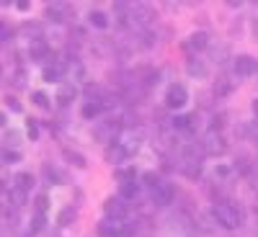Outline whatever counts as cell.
<instances>
[{
    "label": "cell",
    "instance_id": "6da1fadb",
    "mask_svg": "<svg viewBox=\"0 0 258 237\" xmlns=\"http://www.w3.org/2000/svg\"><path fill=\"white\" fill-rule=\"evenodd\" d=\"M212 217H214V222H217L220 227H225V229H235V227L243 224V211L230 206V204H214Z\"/></svg>",
    "mask_w": 258,
    "mask_h": 237
},
{
    "label": "cell",
    "instance_id": "7a4b0ae2",
    "mask_svg": "<svg viewBox=\"0 0 258 237\" xmlns=\"http://www.w3.org/2000/svg\"><path fill=\"white\" fill-rule=\"evenodd\" d=\"M202 152L209 155V157H217V155H225L227 152V144L220 137V132H207V137L202 139Z\"/></svg>",
    "mask_w": 258,
    "mask_h": 237
},
{
    "label": "cell",
    "instance_id": "3957f363",
    "mask_svg": "<svg viewBox=\"0 0 258 237\" xmlns=\"http://www.w3.org/2000/svg\"><path fill=\"white\" fill-rule=\"evenodd\" d=\"M186 103H188L186 88H183L181 83H173L168 88V93H165V106H168V109H173V111H178V109H183Z\"/></svg>",
    "mask_w": 258,
    "mask_h": 237
},
{
    "label": "cell",
    "instance_id": "277c9868",
    "mask_svg": "<svg viewBox=\"0 0 258 237\" xmlns=\"http://www.w3.org/2000/svg\"><path fill=\"white\" fill-rule=\"evenodd\" d=\"M232 67H235V75L253 77V75H258V59L250 57V54H238L235 62H232Z\"/></svg>",
    "mask_w": 258,
    "mask_h": 237
},
{
    "label": "cell",
    "instance_id": "5b68a950",
    "mask_svg": "<svg viewBox=\"0 0 258 237\" xmlns=\"http://www.w3.org/2000/svg\"><path fill=\"white\" fill-rule=\"evenodd\" d=\"M103 214H106V219H124V217H126V204H124V199H121V196L106 199Z\"/></svg>",
    "mask_w": 258,
    "mask_h": 237
},
{
    "label": "cell",
    "instance_id": "8992f818",
    "mask_svg": "<svg viewBox=\"0 0 258 237\" xmlns=\"http://www.w3.org/2000/svg\"><path fill=\"white\" fill-rule=\"evenodd\" d=\"M173 196H176V188L170 183H158L153 188V204L155 206H168L170 201H173Z\"/></svg>",
    "mask_w": 258,
    "mask_h": 237
},
{
    "label": "cell",
    "instance_id": "52a82bcc",
    "mask_svg": "<svg viewBox=\"0 0 258 237\" xmlns=\"http://www.w3.org/2000/svg\"><path fill=\"white\" fill-rule=\"evenodd\" d=\"M29 57H31L34 62H44V59H49L52 52H49V47H47V41H44V39L31 41V44H29Z\"/></svg>",
    "mask_w": 258,
    "mask_h": 237
},
{
    "label": "cell",
    "instance_id": "ba28073f",
    "mask_svg": "<svg viewBox=\"0 0 258 237\" xmlns=\"http://www.w3.org/2000/svg\"><path fill=\"white\" fill-rule=\"evenodd\" d=\"M124 227L126 224H121V219H103L98 224V234H103V237H119L124 232Z\"/></svg>",
    "mask_w": 258,
    "mask_h": 237
},
{
    "label": "cell",
    "instance_id": "9c48e42d",
    "mask_svg": "<svg viewBox=\"0 0 258 237\" xmlns=\"http://www.w3.org/2000/svg\"><path fill=\"white\" fill-rule=\"evenodd\" d=\"M93 139L114 144V124H96L93 126Z\"/></svg>",
    "mask_w": 258,
    "mask_h": 237
},
{
    "label": "cell",
    "instance_id": "30bf717a",
    "mask_svg": "<svg viewBox=\"0 0 258 237\" xmlns=\"http://www.w3.org/2000/svg\"><path fill=\"white\" fill-rule=\"evenodd\" d=\"M186 72H188L191 77H207V75H209V67H207L202 59L191 57V59H186Z\"/></svg>",
    "mask_w": 258,
    "mask_h": 237
},
{
    "label": "cell",
    "instance_id": "8fae6325",
    "mask_svg": "<svg viewBox=\"0 0 258 237\" xmlns=\"http://www.w3.org/2000/svg\"><path fill=\"white\" fill-rule=\"evenodd\" d=\"M126 155H129V152L124 149V144H121V142H114V144H109V147H106V160H109L111 165L121 163Z\"/></svg>",
    "mask_w": 258,
    "mask_h": 237
},
{
    "label": "cell",
    "instance_id": "7c38bea8",
    "mask_svg": "<svg viewBox=\"0 0 258 237\" xmlns=\"http://www.w3.org/2000/svg\"><path fill=\"white\" fill-rule=\"evenodd\" d=\"M8 201L13 204V209H21V206L29 201V191L18 188V186H11V188H8Z\"/></svg>",
    "mask_w": 258,
    "mask_h": 237
},
{
    "label": "cell",
    "instance_id": "4fadbf2b",
    "mask_svg": "<svg viewBox=\"0 0 258 237\" xmlns=\"http://www.w3.org/2000/svg\"><path fill=\"white\" fill-rule=\"evenodd\" d=\"M207 47H209V34H207V31H194V34L188 36V49L202 52V49H207Z\"/></svg>",
    "mask_w": 258,
    "mask_h": 237
},
{
    "label": "cell",
    "instance_id": "5bb4252c",
    "mask_svg": "<svg viewBox=\"0 0 258 237\" xmlns=\"http://www.w3.org/2000/svg\"><path fill=\"white\" fill-rule=\"evenodd\" d=\"M129 11H132V16L140 21V24H150V21H153L155 18V13H153V8H150V6H132V8H129Z\"/></svg>",
    "mask_w": 258,
    "mask_h": 237
},
{
    "label": "cell",
    "instance_id": "9a60e30c",
    "mask_svg": "<svg viewBox=\"0 0 258 237\" xmlns=\"http://www.w3.org/2000/svg\"><path fill=\"white\" fill-rule=\"evenodd\" d=\"M75 96H78V91H75V85H70V83H64L62 88L57 91V103H59V106H68V103H70V101H73Z\"/></svg>",
    "mask_w": 258,
    "mask_h": 237
},
{
    "label": "cell",
    "instance_id": "2e32d148",
    "mask_svg": "<svg viewBox=\"0 0 258 237\" xmlns=\"http://www.w3.org/2000/svg\"><path fill=\"white\" fill-rule=\"evenodd\" d=\"M47 18L52 21V24H62L64 18H68V8L54 3V6H47Z\"/></svg>",
    "mask_w": 258,
    "mask_h": 237
},
{
    "label": "cell",
    "instance_id": "e0dca14e",
    "mask_svg": "<svg viewBox=\"0 0 258 237\" xmlns=\"http://www.w3.org/2000/svg\"><path fill=\"white\" fill-rule=\"evenodd\" d=\"M75 219H78V209L64 206V209L59 211V217H57V224H59V227H70Z\"/></svg>",
    "mask_w": 258,
    "mask_h": 237
},
{
    "label": "cell",
    "instance_id": "ac0fdd59",
    "mask_svg": "<svg viewBox=\"0 0 258 237\" xmlns=\"http://www.w3.org/2000/svg\"><path fill=\"white\" fill-rule=\"evenodd\" d=\"M88 21H91V26H96V29H109V16H106L103 11H91L88 13Z\"/></svg>",
    "mask_w": 258,
    "mask_h": 237
},
{
    "label": "cell",
    "instance_id": "d6986e66",
    "mask_svg": "<svg viewBox=\"0 0 258 237\" xmlns=\"http://www.w3.org/2000/svg\"><path fill=\"white\" fill-rule=\"evenodd\" d=\"M119 193H121V199H135L137 193H140V183H135V181H121Z\"/></svg>",
    "mask_w": 258,
    "mask_h": 237
},
{
    "label": "cell",
    "instance_id": "ffe728a7",
    "mask_svg": "<svg viewBox=\"0 0 258 237\" xmlns=\"http://www.w3.org/2000/svg\"><path fill=\"white\" fill-rule=\"evenodd\" d=\"M101 111H103V101H88L83 106V116L85 119H96Z\"/></svg>",
    "mask_w": 258,
    "mask_h": 237
},
{
    "label": "cell",
    "instance_id": "44dd1931",
    "mask_svg": "<svg viewBox=\"0 0 258 237\" xmlns=\"http://www.w3.org/2000/svg\"><path fill=\"white\" fill-rule=\"evenodd\" d=\"M181 170H183L188 178H199V176H202V163H199V160H183Z\"/></svg>",
    "mask_w": 258,
    "mask_h": 237
},
{
    "label": "cell",
    "instance_id": "7402d4cb",
    "mask_svg": "<svg viewBox=\"0 0 258 237\" xmlns=\"http://www.w3.org/2000/svg\"><path fill=\"white\" fill-rule=\"evenodd\" d=\"M64 160H68L70 165H75V168H85V165H88V163H85V157L80 155V152H75V149H64Z\"/></svg>",
    "mask_w": 258,
    "mask_h": 237
},
{
    "label": "cell",
    "instance_id": "603a6c76",
    "mask_svg": "<svg viewBox=\"0 0 258 237\" xmlns=\"http://www.w3.org/2000/svg\"><path fill=\"white\" fill-rule=\"evenodd\" d=\"M62 72H64L62 64H52V67H44V80H47V83H57V80L62 77Z\"/></svg>",
    "mask_w": 258,
    "mask_h": 237
},
{
    "label": "cell",
    "instance_id": "cb8c5ba5",
    "mask_svg": "<svg viewBox=\"0 0 258 237\" xmlns=\"http://www.w3.org/2000/svg\"><path fill=\"white\" fill-rule=\"evenodd\" d=\"M31 101H34V106H39V109H44V111L52 106V103H49V96L41 93V91H34V93H31Z\"/></svg>",
    "mask_w": 258,
    "mask_h": 237
},
{
    "label": "cell",
    "instance_id": "d4e9b609",
    "mask_svg": "<svg viewBox=\"0 0 258 237\" xmlns=\"http://www.w3.org/2000/svg\"><path fill=\"white\" fill-rule=\"evenodd\" d=\"M21 31H24L31 41L41 39V26H39V24H24V26H21Z\"/></svg>",
    "mask_w": 258,
    "mask_h": 237
},
{
    "label": "cell",
    "instance_id": "484cf974",
    "mask_svg": "<svg viewBox=\"0 0 258 237\" xmlns=\"http://www.w3.org/2000/svg\"><path fill=\"white\" fill-rule=\"evenodd\" d=\"M16 186H18V188H24V191H31V186H34V176H31V173H18V176H16Z\"/></svg>",
    "mask_w": 258,
    "mask_h": 237
},
{
    "label": "cell",
    "instance_id": "4316f807",
    "mask_svg": "<svg viewBox=\"0 0 258 237\" xmlns=\"http://www.w3.org/2000/svg\"><path fill=\"white\" fill-rule=\"evenodd\" d=\"M232 91V85H230V80H217V83H214V96H227Z\"/></svg>",
    "mask_w": 258,
    "mask_h": 237
},
{
    "label": "cell",
    "instance_id": "83f0119b",
    "mask_svg": "<svg viewBox=\"0 0 258 237\" xmlns=\"http://www.w3.org/2000/svg\"><path fill=\"white\" fill-rule=\"evenodd\" d=\"M47 206H49V199L44 196V193H39V196L34 199V209H36V214H44Z\"/></svg>",
    "mask_w": 258,
    "mask_h": 237
},
{
    "label": "cell",
    "instance_id": "f1b7e54d",
    "mask_svg": "<svg viewBox=\"0 0 258 237\" xmlns=\"http://www.w3.org/2000/svg\"><path fill=\"white\" fill-rule=\"evenodd\" d=\"M6 106H8V111H13V114H21V111H24V106H21L18 98H13V96H6Z\"/></svg>",
    "mask_w": 258,
    "mask_h": 237
},
{
    "label": "cell",
    "instance_id": "f546056e",
    "mask_svg": "<svg viewBox=\"0 0 258 237\" xmlns=\"http://www.w3.org/2000/svg\"><path fill=\"white\" fill-rule=\"evenodd\" d=\"M11 36H13V29H11V26L6 24L3 18H0V41H8Z\"/></svg>",
    "mask_w": 258,
    "mask_h": 237
},
{
    "label": "cell",
    "instance_id": "4dcf8cb0",
    "mask_svg": "<svg viewBox=\"0 0 258 237\" xmlns=\"http://www.w3.org/2000/svg\"><path fill=\"white\" fill-rule=\"evenodd\" d=\"M31 229H34V232L44 229V214H36V217H34V224H31Z\"/></svg>",
    "mask_w": 258,
    "mask_h": 237
},
{
    "label": "cell",
    "instance_id": "1f68e13d",
    "mask_svg": "<svg viewBox=\"0 0 258 237\" xmlns=\"http://www.w3.org/2000/svg\"><path fill=\"white\" fill-rule=\"evenodd\" d=\"M26 132L31 134V139H36V137H39V126H36V121H34V119L26 124Z\"/></svg>",
    "mask_w": 258,
    "mask_h": 237
},
{
    "label": "cell",
    "instance_id": "d6a6232c",
    "mask_svg": "<svg viewBox=\"0 0 258 237\" xmlns=\"http://www.w3.org/2000/svg\"><path fill=\"white\" fill-rule=\"evenodd\" d=\"M142 181H145V183H147V186H153V188H155V186H158V183H160V181H158V176H155V173H145V176H142Z\"/></svg>",
    "mask_w": 258,
    "mask_h": 237
},
{
    "label": "cell",
    "instance_id": "836d02e7",
    "mask_svg": "<svg viewBox=\"0 0 258 237\" xmlns=\"http://www.w3.org/2000/svg\"><path fill=\"white\" fill-rule=\"evenodd\" d=\"M3 160H6V163H16V160H21V155H18V152H6Z\"/></svg>",
    "mask_w": 258,
    "mask_h": 237
},
{
    "label": "cell",
    "instance_id": "e575fe53",
    "mask_svg": "<svg viewBox=\"0 0 258 237\" xmlns=\"http://www.w3.org/2000/svg\"><path fill=\"white\" fill-rule=\"evenodd\" d=\"M16 8H18V11H29V0H18Z\"/></svg>",
    "mask_w": 258,
    "mask_h": 237
},
{
    "label": "cell",
    "instance_id": "d590c367",
    "mask_svg": "<svg viewBox=\"0 0 258 237\" xmlns=\"http://www.w3.org/2000/svg\"><path fill=\"white\" fill-rule=\"evenodd\" d=\"M253 36H255V41H258V18L253 21Z\"/></svg>",
    "mask_w": 258,
    "mask_h": 237
},
{
    "label": "cell",
    "instance_id": "8d00e7d4",
    "mask_svg": "<svg viewBox=\"0 0 258 237\" xmlns=\"http://www.w3.org/2000/svg\"><path fill=\"white\" fill-rule=\"evenodd\" d=\"M250 109H253V114H255V116H258V98H255V101H253V103H250Z\"/></svg>",
    "mask_w": 258,
    "mask_h": 237
},
{
    "label": "cell",
    "instance_id": "74e56055",
    "mask_svg": "<svg viewBox=\"0 0 258 237\" xmlns=\"http://www.w3.org/2000/svg\"><path fill=\"white\" fill-rule=\"evenodd\" d=\"M0 126H6V114L0 111Z\"/></svg>",
    "mask_w": 258,
    "mask_h": 237
},
{
    "label": "cell",
    "instance_id": "f35d334b",
    "mask_svg": "<svg viewBox=\"0 0 258 237\" xmlns=\"http://www.w3.org/2000/svg\"><path fill=\"white\" fill-rule=\"evenodd\" d=\"M0 191H6V186H3V181H0Z\"/></svg>",
    "mask_w": 258,
    "mask_h": 237
},
{
    "label": "cell",
    "instance_id": "ab89813d",
    "mask_svg": "<svg viewBox=\"0 0 258 237\" xmlns=\"http://www.w3.org/2000/svg\"><path fill=\"white\" fill-rule=\"evenodd\" d=\"M0 77H3V64H0Z\"/></svg>",
    "mask_w": 258,
    "mask_h": 237
}]
</instances>
